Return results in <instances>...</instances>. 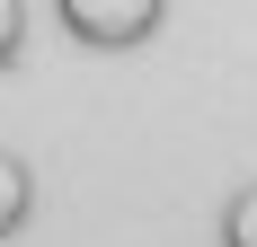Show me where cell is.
<instances>
[{"mask_svg": "<svg viewBox=\"0 0 257 247\" xmlns=\"http://www.w3.org/2000/svg\"><path fill=\"white\" fill-rule=\"evenodd\" d=\"M27 53V0H0V71Z\"/></svg>", "mask_w": 257, "mask_h": 247, "instance_id": "7a4b0ae2", "label": "cell"}, {"mask_svg": "<svg viewBox=\"0 0 257 247\" xmlns=\"http://www.w3.org/2000/svg\"><path fill=\"white\" fill-rule=\"evenodd\" d=\"M53 18L89 53H133V44H151L169 26V0H53Z\"/></svg>", "mask_w": 257, "mask_h": 247, "instance_id": "6da1fadb", "label": "cell"}]
</instances>
